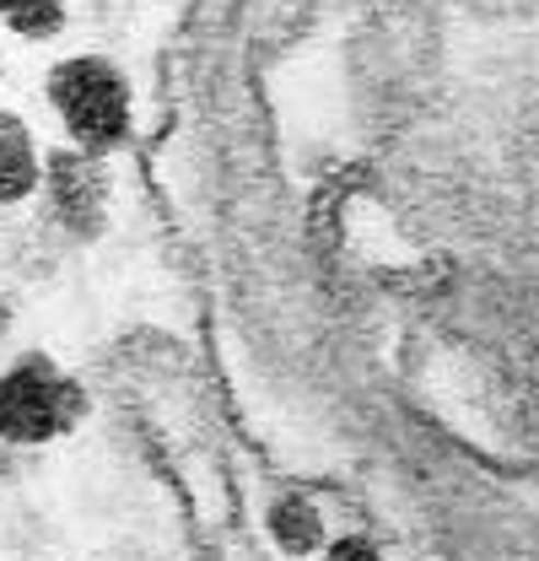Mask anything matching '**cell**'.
<instances>
[{
  "label": "cell",
  "mask_w": 539,
  "mask_h": 561,
  "mask_svg": "<svg viewBox=\"0 0 539 561\" xmlns=\"http://www.w3.org/2000/svg\"><path fill=\"white\" fill-rule=\"evenodd\" d=\"M44 103L60 125L66 146L114 157L135 125V92L130 76L108 55H66L44 76Z\"/></svg>",
  "instance_id": "obj_1"
},
{
  "label": "cell",
  "mask_w": 539,
  "mask_h": 561,
  "mask_svg": "<svg viewBox=\"0 0 539 561\" xmlns=\"http://www.w3.org/2000/svg\"><path fill=\"white\" fill-rule=\"evenodd\" d=\"M87 421V389L49 351H22L0 367V443L49 448Z\"/></svg>",
  "instance_id": "obj_2"
},
{
  "label": "cell",
  "mask_w": 539,
  "mask_h": 561,
  "mask_svg": "<svg viewBox=\"0 0 539 561\" xmlns=\"http://www.w3.org/2000/svg\"><path fill=\"white\" fill-rule=\"evenodd\" d=\"M49 210V221L70 238H98L114 216V173L108 157L81 151V146H55L44 151V173H38V195Z\"/></svg>",
  "instance_id": "obj_3"
},
{
  "label": "cell",
  "mask_w": 539,
  "mask_h": 561,
  "mask_svg": "<svg viewBox=\"0 0 539 561\" xmlns=\"http://www.w3.org/2000/svg\"><path fill=\"white\" fill-rule=\"evenodd\" d=\"M265 540L280 551L286 561H313L319 546L330 540V518H324V502L302 486L275 491L265 502Z\"/></svg>",
  "instance_id": "obj_4"
},
{
  "label": "cell",
  "mask_w": 539,
  "mask_h": 561,
  "mask_svg": "<svg viewBox=\"0 0 539 561\" xmlns=\"http://www.w3.org/2000/svg\"><path fill=\"white\" fill-rule=\"evenodd\" d=\"M38 173H44V146L33 136V125L11 108H0V206H22L38 195Z\"/></svg>",
  "instance_id": "obj_5"
},
{
  "label": "cell",
  "mask_w": 539,
  "mask_h": 561,
  "mask_svg": "<svg viewBox=\"0 0 539 561\" xmlns=\"http://www.w3.org/2000/svg\"><path fill=\"white\" fill-rule=\"evenodd\" d=\"M66 16L70 0H0V27L16 38H33V44L55 38L66 27Z\"/></svg>",
  "instance_id": "obj_6"
},
{
  "label": "cell",
  "mask_w": 539,
  "mask_h": 561,
  "mask_svg": "<svg viewBox=\"0 0 539 561\" xmlns=\"http://www.w3.org/2000/svg\"><path fill=\"white\" fill-rule=\"evenodd\" d=\"M313 561H389L383 540L367 535V529H330V540L319 546Z\"/></svg>",
  "instance_id": "obj_7"
}]
</instances>
